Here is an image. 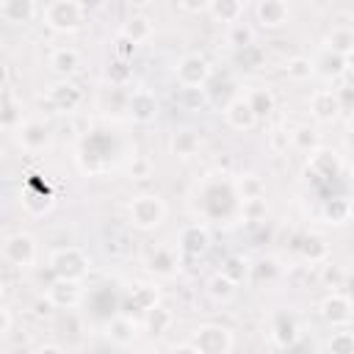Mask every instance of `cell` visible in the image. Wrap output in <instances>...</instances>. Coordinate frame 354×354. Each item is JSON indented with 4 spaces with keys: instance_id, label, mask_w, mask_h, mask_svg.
<instances>
[{
    "instance_id": "6da1fadb",
    "label": "cell",
    "mask_w": 354,
    "mask_h": 354,
    "mask_svg": "<svg viewBox=\"0 0 354 354\" xmlns=\"http://www.w3.org/2000/svg\"><path fill=\"white\" fill-rule=\"evenodd\" d=\"M47 268L53 271L55 279H72V282H83L91 271V263H88V254L75 246V243H66V246H58L50 252L47 257Z\"/></svg>"
},
{
    "instance_id": "7a4b0ae2",
    "label": "cell",
    "mask_w": 354,
    "mask_h": 354,
    "mask_svg": "<svg viewBox=\"0 0 354 354\" xmlns=\"http://www.w3.org/2000/svg\"><path fill=\"white\" fill-rule=\"evenodd\" d=\"M41 22L55 33H75L86 22V6L77 0H50L41 6Z\"/></svg>"
},
{
    "instance_id": "3957f363",
    "label": "cell",
    "mask_w": 354,
    "mask_h": 354,
    "mask_svg": "<svg viewBox=\"0 0 354 354\" xmlns=\"http://www.w3.org/2000/svg\"><path fill=\"white\" fill-rule=\"evenodd\" d=\"M166 202L158 194H136L127 202V221L138 232H152L166 221Z\"/></svg>"
},
{
    "instance_id": "277c9868",
    "label": "cell",
    "mask_w": 354,
    "mask_h": 354,
    "mask_svg": "<svg viewBox=\"0 0 354 354\" xmlns=\"http://www.w3.org/2000/svg\"><path fill=\"white\" fill-rule=\"evenodd\" d=\"M0 254L14 268H33L39 263V241L30 232H25V230L11 232V235L3 238Z\"/></svg>"
},
{
    "instance_id": "5b68a950",
    "label": "cell",
    "mask_w": 354,
    "mask_h": 354,
    "mask_svg": "<svg viewBox=\"0 0 354 354\" xmlns=\"http://www.w3.org/2000/svg\"><path fill=\"white\" fill-rule=\"evenodd\" d=\"M188 343L194 346L196 354H232V346H235V337L227 326L221 324H199Z\"/></svg>"
},
{
    "instance_id": "8992f818",
    "label": "cell",
    "mask_w": 354,
    "mask_h": 354,
    "mask_svg": "<svg viewBox=\"0 0 354 354\" xmlns=\"http://www.w3.org/2000/svg\"><path fill=\"white\" fill-rule=\"evenodd\" d=\"M210 75H213V66L202 53H185L174 64V77L180 88H205Z\"/></svg>"
},
{
    "instance_id": "52a82bcc",
    "label": "cell",
    "mask_w": 354,
    "mask_h": 354,
    "mask_svg": "<svg viewBox=\"0 0 354 354\" xmlns=\"http://www.w3.org/2000/svg\"><path fill=\"white\" fill-rule=\"evenodd\" d=\"M41 102H44L53 113H72V111L80 108L83 91H80L77 83H72V80H55V83H50V86L44 88Z\"/></svg>"
},
{
    "instance_id": "ba28073f",
    "label": "cell",
    "mask_w": 354,
    "mask_h": 354,
    "mask_svg": "<svg viewBox=\"0 0 354 354\" xmlns=\"http://www.w3.org/2000/svg\"><path fill=\"white\" fill-rule=\"evenodd\" d=\"M14 138H17L22 152L39 155V152L53 147V127L47 122H41V119H25L19 124V130L14 133Z\"/></svg>"
},
{
    "instance_id": "9c48e42d",
    "label": "cell",
    "mask_w": 354,
    "mask_h": 354,
    "mask_svg": "<svg viewBox=\"0 0 354 354\" xmlns=\"http://www.w3.org/2000/svg\"><path fill=\"white\" fill-rule=\"evenodd\" d=\"M321 318L332 326V329H343L354 321V299L343 290H329L321 299Z\"/></svg>"
},
{
    "instance_id": "30bf717a",
    "label": "cell",
    "mask_w": 354,
    "mask_h": 354,
    "mask_svg": "<svg viewBox=\"0 0 354 354\" xmlns=\"http://www.w3.org/2000/svg\"><path fill=\"white\" fill-rule=\"evenodd\" d=\"M210 249V230L202 221L183 224L177 232V252L183 257H202Z\"/></svg>"
},
{
    "instance_id": "8fae6325",
    "label": "cell",
    "mask_w": 354,
    "mask_h": 354,
    "mask_svg": "<svg viewBox=\"0 0 354 354\" xmlns=\"http://www.w3.org/2000/svg\"><path fill=\"white\" fill-rule=\"evenodd\" d=\"M254 19L266 30H279L293 19V6L285 0H257L254 3Z\"/></svg>"
},
{
    "instance_id": "7c38bea8",
    "label": "cell",
    "mask_w": 354,
    "mask_h": 354,
    "mask_svg": "<svg viewBox=\"0 0 354 354\" xmlns=\"http://www.w3.org/2000/svg\"><path fill=\"white\" fill-rule=\"evenodd\" d=\"M307 108H310V116L315 122H335L340 113H343V97L335 91V88H315L307 100Z\"/></svg>"
},
{
    "instance_id": "4fadbf2b",
    "label": "cell",
    "mask_w": 354,
    "mask_h": 354,
    "mask_svg": "<svg viewBox=\"0 0 354 354\" xmlns=\"http://www.w3.org/2000/svg\"><path fill=\"white\" fill-rule=\"evenodd\" d=\"M160 113V105H158V97L155 91L149 88H133L130 97H127V116L136 122V124H152Z\"/></svg>"
},
{
    "instance_id": "5bb4252c",
    "label": "cell",
    "mask_w": 354,
    "mask_h": 354,
    "mask_svg": "<svg viewBox=\"0 0 354 354\" xmlns=\"http://www.w3.org/2000/svg\"><path fill=\"white\" fill-rule=\"evenodd\" d=\"M268 335H271L274 346H279L285 351L293 348L299 343V321H296V315L290 310H277L271 315V321H268Z\"/></svg>"
},
{
    "instance_id": "9a60e30c",
    "label": "cell",
    "mask_w": 354,
    "mask_h": 354,
    "mask_svg": "<svg viewBox=\"0 0 354 354\" xmlns=\"http://www.w3.org/2000/svg\"><path fill=\"white\" fill-rule=\"evenodd\" d=\"M105 340L116 348H127L138 340V321L127 313H116L105 321Z\"/></svg>"
},
{
    "instance_id": "2e32d148",
    "label": "cell",
    "mask_w": 354,
    "mask_h": 354,
    "mask_svg": "<svg viewBox=\"0 0 354 354\" xmlns=\"http://www.w3.org/2000/svg\"><path fill=\"white\" fill-rule=\"evenodd\" d=\"M44 299L55 307V310H75L83 301V282H72V279H53L44 290Z\"/></svg>"
},
{
    "instance_id": "e0dca14e",
    "label": "cell",
    "mask_w": 354,
    "mask_h": 354,
    "mask_svg": "<svg viewBox=\"0 0 354 354\" xmlns=\"http://www.w3.org/2000/svg\"><path fill=\"white\" fill-rule=\"evenodd\" d=\"M224 122L232 127V130H238V133H249V130H254L257 127V113L252 111V105H249V100L241 94V97H232L227 105H224Z\"/></svg>"
},
{
    "instance_id": "ac0fdd59",
    "label": "cell",
    "mask_w": 354,
    "mask_h": 354,
    "mask_svg": "<svg viewBox=\"0 0 354 354\" xmlns=\"http://www.w3.org/2000/svg\"><path fill=\"white\" fill-rule=\"evenodd\" d=\"M147 268L158 279H174L180 274V257H177V252L171 246H155L147 254Z\"/></svg>"
},
{
    "instance_id": "d6986e66",
    "label": "cell",
    "mask_w": 354,
    "mask_h": 354,
    "mask_svg": "<svg viewBox=\"0 0 354 354\" xmlns=\"http://www.w3.org/2000/svg\"><path fill=\"white\" fill-rule=\"evenodd\" d=\"M80 64H83L80 53H77L75 47H69V44L55 47V50H50V55H47V66H50L53 75H58V80H69V77L80 69Z\"/></svg>"
},
{
    "instance_id": "ffe728a7",
    "label": "cell",
    "mask_w": 354,
    "mask_h": 354,
    "mask_svg": "<svg viewBox=\"0 0 354 354\" xmlns=\"http://www.w3.org/2000/svg\"><path fill=\"white\" fill-rule=\"evenodd\" d=\"M119 36H122V39H127L133 47L147 44V41L155 36V22H152L147 14H130V17L122 22Z\"/></svg>"
},
{
    "instance_id": "44dd1931",
    "label": "cell",
    "mask_w": 354,
    "mask_h": 354,
    "mask_svg": "<svg viewBox=\"0 0 354 354\" xmlns=\"http://www.w3.org/2000/svg\"><path fill=\"white\" fill-rule=\"evenodd\" d=\"M0 17L11 25H25V22L41 17V6H36L33 0H3L0 3Z\"/></svg>"
},
{
    "instance_id": "7402d4cb",
    "label": "cell",
    "mask_w": 354,
    "mask_h": 354,
    "mask_svg": "<svg viewBox=\"0 0 354 354\" xmlns=\"http://www.w3.org/2000/svg\"><path fill=\"white\" fill-rule=\"evenodd\" d=\"M22 122H25V116H22V102L14 97L11 88H3V100H0V127H3L6 133H17Z\"/></svg>"
},
{
    "instance_id": "603a6c76",
    "label": "cell",
    "mask_w": 354,
    "mask_h": 354,
    "mask_svg": "<svg viewBox=\"0 0 354 354\" xmlns=\"http://www.w3.org/2000/svg\"><path fill=\"white\" fill-rule=\"evenodd\" d=\"M207 14H210L216 22H224V25L230 28V25H235V22H243L246 0H210Z\"/></svg>"
},
{
    "instance_id": "cb8c5ba5",
    "label": "cell",
    "mask_w": 354,
    "mask_h": 354,
    "mask_svg": "<svg viewBox=\"0 0 354 354\" xmlns=\"http://www.w3.org/2000/svg\"><path fill=\"white\" fill-rule=\"evenodd\" d=\"M324 50L337 53V55L346 58V55L354 50V28H351V25H335V28L326 33V39H324Z\"/></svg>"
},
{
    "instance_id": "d4e9b609",
    "label": "cell",
    "mask_w": 354,
    "mask_h": 354,
    "mask_svg": "<svg viewBox=\"0 0 354 354\" xmlns=\"http://www.w3.org/2000/svg\"><path fill=\"white\" fill-rule=\"evenodd\" d=\"M290 147L299 149V152H304V155H315L321 149V133L313 124H299L290 133Z\"/></svg>"
},
{
    "instance_id": "484cf974",
    "label": "cell",
    "mask_w": 354,
    "mask_h": 354,
    "mask_svg": "<svg viewBox=\"0 0 354 354\" xmlns=\"http://www.w3.org/2000/svg\"><path fill=\"white\" fill-rule=\"evenodd\" d=\"M199 147H202V136L191 127H183L171 136V152L177 158H194L199 152Z\"/></svg>"
},
{
    "instance_id": "4316f807",
    "label": "cell",
    "mask_w": 354,
    "mask_h": 354,
    "mask_svg": "<svg viewBox=\"0 0 354 354\" xmlns=\"http://www.w3.org/2000/svg\"><path fill=\"white\" fill-rule=\"evenodd\" d=\"M301 257L307 260V263H313V266H324L326 260H329V243H326V238H321V235H304V241H301Z\"/></svg>"
},
{
    "instance_id": "83f0119b",
    "label": "cell",
    "mask_w": 354,
    "mask_h": 354,
    "mask_svg": "<svg viewBox=\"0 0 354 354\" xmlns=\"http://www.w3.org/2000/svg\"><path fill=\"white\" fill-rule=\"evenodd\" d=\"M205 290H207V296H210L216 304H227V301H232V299H235V293H238V285H235L232 279H227L221 271H216V274L207 279Z\"/></svg>"
},
{
    "instance_id": "f1b7e54d",
    "label": "cell",
    "mask_w": 354,
    "mask_h": 354,
    "mask_svg": "<svg viewBox=\"0 0 354 354\" xmlns=\"http://www.w3.org/2000/svg\"><path fill=\"white\" fill-rule=\"evenodd\" d=\"M346 72H348V69H346V58L337 55V53L324 50V53L315 58V75H321V77H326V80H337V77L346 75Z\"/></svg>"
},
{
    "instance_id": "f546056e",
    "label": "cell",
    "mask_w": 354,
    "mask_h": 354,
    "mask_svg": "<svg viewBox=\"0 0 354 354\" xmlns=\"http://www.w3.org/2000/svg\"><path fill=\"white\" fill-rule=\"evenodd\" d=\"M351 213H354V207H351V202L343 199V196H337V199H326L324 207H321V218H324L326 224H335V227L346 224V221L351 218Z\"/></svg>"
},
{
    "instance_id": "4dcf8cb0",
    "label": "cell",
    "mask_w": 354,
    "mask_h": 354,
    "mask_svg": "<svg viewBox=\"0 0 354 354\" xmlns=\"http://www.w3.org/2000/svg\"><path fill=\"white\" fill-rule=\"evenodd\" d=\"M221 274H224L227 279H232L235 285H243V282L252 279V263H249V257H243V254H230V257L221 263Z\"/></svg>"
},
{
    "instance_id": "1f68e13d",
    "label": "cell",
    "mask_w": 354,
    "mask_h": 354,
    "mask_svg": "<svg viewBox=\"0 0 354 354\" xmlns=\"http://www.w3.org/2000/svg\"><path fill=\"white\" fill-rule=\"evenodd\" d=\"M105 80L113 86V88H124V86H130V80H133V64L127 61V58H111L108 61V66H105Z\"/></svg>"
},
{
    "instance_id": "d6a6232c",
    "label": "cell",
    "mask_w": 354,
    "mask_h": 354,
    "mask_svg": "<svg viewBox=\"0 0 354 354\" xmlns=\"http://www.w3.org/2000/svg\"><path fill=\"white\" fill-rule=\"evenodd\" d=\"M246 100H249V105H252V111L257 113V119H263V116H268L274 108H277V100H274V91L271 88H266V86H252L246 94H243Z\"/></svg>"
},
{
    "instance_id": "836d02e7",
    "label": "cell",
    "mask_w": 354,
    "mask_h": 354,
    "mask_svg": "<svg viewBox=\"0 0 354 354\" xmlns=\"http://www.w3.org/2000/svg\"><path fill=\"white\" fill-rule=\"evenodd\" d=\"M285 75L293 83H307L310 77H315V61L307 58V55H293L285 64Z\"/></svg>"
},
{
    "instance_id": "e575fe53",
    "label": "cell",
    "mask_w": 354,
    "mask_h": 354,
    "mask_svg": "<svg viewBox=\"0 0 354 354\" xmlns=\"http://www.w3.org/2000/svg\"><path fill=\"white\" fill-rule=\"evenodd\" d=\"M232 188H235V194H238V199H241V202L266 196V183H263L257 174H241V177H235Z\"/></svg>"
},
{
    "instance_id": "d590c367",
    "label": "cell",
    "mask_w": 354,
    "mask_h": 354,
    "mask_svg": "<svg viewBox=\"0 0 354 354\" xmlns=\"http://www.w3.org/2000/svg\"><path fill=\"white\" fill-rule=\"evenodd\" d=\"M171 321H174V315H171V310H166L163 304H158V307H152V310L144 313V329H147L149 335H155V337H160V335L171 326Z\"/></svg>"
},
{
    "instance_id": "8d00e7d4",
    "label": "cell",
    "mask_w": 354,
    "mask_h": 354,
    "mask_svg": "<svg viewBox=\"0 0 354 354\" xmlns=\"http://www.w3.org/2000/svg\"><path fill=\"white\" fill-rule=\"evenodd\" d=\"M22 207H25V213L28 216H44V213H50L53 210V196L47 194V191H25L22 194Z\"/></svg>"
},
{
    "instance_id": "74e56055",
    "label": "cell",
    "mask_w": 354,
    "mask_h": 354,
    "mask_svg": "<svg viewBox=\"0 0 354 354\" xmlns=\"http://www.w3.org/2000/svg\"><path fill=\"white\" fill-rule=\"evenodd\" d=\"M227 44L235 50H249L254 44V28L249 22H235L227 28Z\"/></svg>"
},
{
    "instance_id": "f35d334b",
    "label": "cell",
    "mask_w": 354,
    "mask_h": 354,
    "mask_svg": "<svg viewBox=\"0 0 354 354\" xmlns=\"http://www.w3.org/2000/svg\"><path fill=\"white\" fill-rule=\"evenodd\" d=\"M326 351L329 354H354V332L348 326L335 329L326 340Z\"/></svg>"
},
{
    "instance_id": "ab89813d",
    "label": "cell",
    "mask_w": 354,
    "mask_h": 354,
    "mask_svg": "<svg viewBox=\"0 0 354 354\" xmlns=\"http://www.w3.org/2000/svg\"><path fill=\"white\" fill-rule=\"evenodd\" d=\"M130 301H133V310H152L158 307V288L155 285H136L133 293H130Z\"/></svg>"
},
{
    "instance_id": "60d3db41",
    "label": "cell",
    "mask_w": 354,
    "mask_h": 354,
    "mask_svg": "<svg viewBox=\"0 0 354 354\" xmlns=\"http://www.w3.org/2000/svg\"><path fill=\"white\" fill-rule=\"evenodd\" d=\"M313 169H318L324 177H335L340 171V158L332 149H318L313 155Z\"/></svg>"
},
{
    "instance_id": "b9f144b4",
    "label": "cell",
    "mask_w": 354,
    "mask_h": 354,
    "mask_svg": "<svg viewBox=\"0 0 354 354\" xmlns=\"http://www.w3.org/2000/svg\"><path fill=\"white\" fill-rule=\"evenodd\" d=\"M177 102L183 111H199L210 102V97H207V88H180Z\"/></svg>"
},
{
    "instance_id": "7bdbcfd3",
    "label": "cell",
    "mask_w": 354,
    "mask_h": 354,
    "mask_svg": "<svg viewBox=\"0 0 354 354\" xmlns=\"http://www.w3.org/2000/svg\"><path fill=\"white\" fill-rule=\"evenodd\" d=\"M318 277H321V282H324L329 290H340V288H346V277H348V274H346L340 266H335L332 260H326V263L321 266Z\"/></svg>"
},
{
    "instance_id": "ee69618b",
    "label": "cell",
    "mask_w": 354,
    "mask_h": 354,
    "mask_svg": "<svg viewBox=\"0 0 354 354\" xmlns=\"http://www.w3.org/2000/svg\"><path fill=\"white\" fill-rule=\"evenodd\" d=\"M241 213H243L246 221H263V218L268 216V202H266V196L241 202Z\"/></svg>"
},
{
    "instance_id": "f6af8a7d",
    "label": "cell",
    "mask_w": 354,
    "mask_h": 354,
    "mask_svg": "<svg viewBox=\"0 0 354 354\" xmlns=\"http://www.w3.org/2000/svg\"><path fill=\"white\" fill-rule=\"evenodd\" d=\"M260 277H266V279L279 277V266H277V260H274V257H263L257 266H252V282H257Z\"/></svg>"
},
{
    "instance_id": "bcb514c9",
    "label": "cell",
    "mask_w": 354,
    "mask_h": 354,
    "mask_svg": "<svg viewBox=\"0 0 354 354\" xmlns=\"http://www.w3.org/2000/svg\"><path fill=\"white\" fill-rule=\"evenodd\" d=\"M127 174L130 180H149L152 177V160L149 158H133V163L127 166Z\"/></svg>"
},
{
    "instance_id": "7dc6e473",
    "label": "cell",
    "mask_w": 354,
    "mask_h": 354,
    "mask_svg": "<svg viewBox=\"0 0 354 354\" xmlns=\"http://www.w3.org/2000/svg\"><path fill=\"white\" fill-rule=\"evenodd\" d=\"M177 8L180 11H188V14H207L210 8V0H177Z\"/></svg>"
},
{
    "instance_id": "c3c4849f",
    "label": "cell",
    "mask_w": 354,
    "mask_h": 354,
    "mask_svg": "<svg viewBox=\"0 0 354 354\" xmlns=\"http://www.w3.org/2000/svg\"><path fill=\"white\" fill-rule=\"evenodd\" d=\"M11 329H14V313H11L8 304H3V307H0V335L8 337Z\"/></svg>"
},
{
    "instance_id": "681fc988",
    "label": "cell",
    "mask_w": 354,
    "mask_h": 354,
    "mask_svg": "<svg viewBox=\"0 0 354 354\" xmlns=\"http://www.w3.org/2000/svg\"><path fill=\"white\" fill-rule=\"evenodd\" d=\"M288 147H290V136L282 133V130H274V133H271V149H274V152H285Z\"/></svg>"
},
{
    "instance_id": "f907efd6",
    "label": "cell",
    "mask_w": 354,
    "mask_h": 354,
    "mask_svg": "<svg viewBox=\"0 0 354 354\" xmlns=\"http://www.w3.org/2000/svg\"><path fill=\"white\" fill-rule=\"evenodd\" d=\"M33 354H66V351H64V346H58V343H41Z\"/></svg>"
},
{
    "instance_id": "816d5d0a",
    "label": "cell",
    "mask_w": 354,
    "mask_h": 354,
    "mask_svg": "<svg viewBox=\"0 0 354 354\" xmlns=\"http://www.w3.org/2000/svg\"><path fill=\"white\" fill-rule=\"evenodd\" d=\"M169 354H196V351H194V346L185 340V343H177V346H171V348H169Z\"/></svg>"
},
{
    "instance_id": "f5cc1de1",
    "label": "cell",
    "mask_w": 354,
    "mask_h": 354,
    "mask_svg": "<svg viewBox=\"0 0 354 354\" xmlns=\"http://www.w3.org/2000/svg\"><path fill=\"white\" fill-rule=\"evenodd\" d=\"M346 147H348V149L354 152V127H351V130L346 133Z\"/></svg>"
},
{
    "instance_id": "db71d44e",
    "label": "cell",
    "mask_w": 354,
    "mask_h": 354,
    "mask_svg": "<svg viewBox=\"0 0 354 354\" xmlns=\"http://www.w3.org/2000/svg\"><path fill=\"white\" fill-rule=\"evenodd\" d=\"M346 288H348V296H354V274L346 277Z\"/></svg>"
},
{
    "instance_id": "11a10c76",
    "label": "cell",
    "mask_w": 354,
    "mask_h": 354,
    "mask_svg": "<svg viewBox=\"0 0 354 354\" xmlns=\"http://www.w3.org/2000/svg\"><path fill=\"white\" fill-rule=\"evenodd\" d=\"M346 69H348V72H354V50L346 55Z\"/></svg>"
},
{
    "instance_id": "9f6ffc18",
    "label": "cell",
    "mask_w": 354,
    "mask_h": 354,
    "mask_svg": "<svg viewBox=\"0 0 354 354\" xmlns=\"http://www.w3.org/2000/svg\"><path fill=\"white\" fill-rule=\"evenodd\" d=\"M351 28H354V8H351Z\"/></svg>"
},
{
    "instance_id": "6f0895ef",
    "label": "cell",
    "mask_w": 354,
    "mask_h": 354,
    "mask_svg": "<svg viewBox=\"0 0 354 354\" xmlns=\"http://www.w3.org/2000/svg\"><path fill=\"white\" fill-rule=\"evenodd\" d=\"M141 354H152V351H141Z\"/></svg>"
}]
</instances>
